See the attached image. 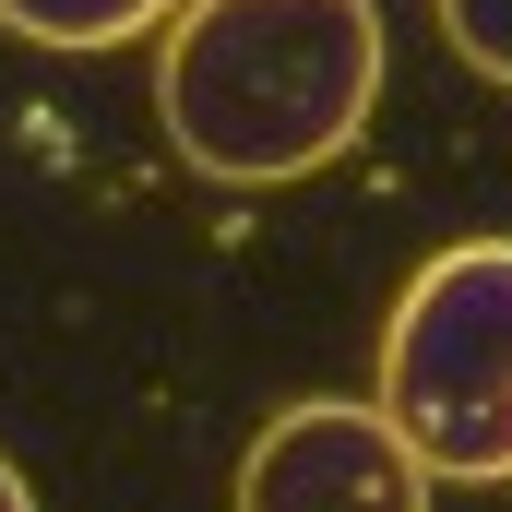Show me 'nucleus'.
<instances>
[{"label":"nucleus","mask_w":512,"mask_h":512,"mask_svg":"<svg viewBox=\"0 0 512 512\" xmlns=\"http://www.w3.org/2000/svg\"><path fill=\"white\" fill-rule=\"evenodd\" d=\"M0 512H36V489L12 477V453H0Z\"/></svg>","instance_id":"obj_6"},{"label":"nucleus","mask_w":512,"mask_h":512,"mask_svg":"<svg viewBox=\"0 0 512 512\" xmlns=\"http://www.w3.org/2000/svg\"><path fill=\"white\" fill-rule=\"evenodd\" d=\"M382 429L429 477H512V239L417 262V286L382 322Z\"/></svg>","instance_id":"obj_2"},{"label":"nucleus","mask_w":512,"mask_h":512,"mask_svg":"<svg viewBox=\"0 0 512 512\" xmlns=\"http://www.w3.org/2000/svg\"><path fill=\"white\" fill-rule=\"evenodd\" d=\"M179 0H0V24L12 36H36V48H131V36H155Z\"/></svg>","instance_id":"obj_4"},{"label":"nucleus","mask_w":512,"mask_h":512,"mask_svg":"<svg viewBox=\"0 0 512 512\" xmlns=\"http://www.w3.org/2000/svg\"><path fill=\"white\" fill-rule=\"evenodd\" d=\"M239 512H429V465L382 429V405H286L239 465Z\"/></svg>","instance_id":"obj_3"},{"label":"nucleus","mask_w":512,"mask_h":512,"mask_svg":"<svg viewBox=\"0 0 512 512\" xmlns=\"http://www.w3.org/2000/svg\"><path fill=\"white\" fill-rule=\"evenodd\" d=\"M382 0H191L155 48V120L215 191H286L382 108Z\"/></svg>","instance_id":"obj_1"},{"label":"nucleus","mask_w":512,"mask_h":512,"mask_svg":"<svg viewBox=\"0 0 512 512\" xmlns=\"http://www.w3.org/2000/svg\"><path fill=\"white\" fill-rule=\"evenodd\" d=\"M441 36H453V60L512 84V0H441Z\"/></svg>","instance_id":"obj_5"}]
</instances>
